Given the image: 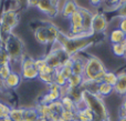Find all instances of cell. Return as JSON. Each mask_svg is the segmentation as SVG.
I'll use <instances>...</instances> for the list:
<instances>
[{"instance_id":"obj_29","label":"cell","mask_w":126,"mask_h":121,"mask_svg":"<svg viewBox=\"0 0 126 121\" xmlns=\"http://www.w3.org/2000/svg\"><path fill=\"white\" fill-rule=\"evenodd\" d=\"M47 66H48V63H47V60H46V58H44V57L37 58V59L34 60V68L37 69L39 72L43 70Z\"/></svg>"},{"instance_id":"obj_31","label":"cell","mask_w":126,"mask_h":121,"mask_svg":"<svg viewBox=\"0 0 126 121\" xmlns=\"http://www.w3.org/2000/svg\"><path fill=\"white\" fill-rule=\"evenodd\" d=\"M48 96L51 99V101H57V100L61 99V95H60V90H51V89H48Z\"/></svg>"},{"instance_id":"obj_32","label":"cell","mask_w":126,"mask_h":121,"mask_svg":"<svg viewBox=\"0 0 126 121\" xmlns=\"http://www.w3.org/2000/svg\"><path fill=\"white\" fill-rule=\"evenodd\" d=\"M117 16L120 18H126V0H123L120 8L117 9Z\"/></svg>"},{"instance_id":"obj_13","label":"cell","mask_w":126,"mask_h":121,"mask_svg":"<svg viewBox=\"0 0 126 121\" xmlns=\"http://www.w3.org/2000/svg\"><path fill=\"white\" fill-rule=\"evenodd\" d=\"M114 92L118 96L126 95V71L117 73V82L114 86Z\"/></svg>"},{"instance_id":"obj_43","label":"cell","mask_w":126,"mask_h":121,"mask_svg":"<svg viewBox=\"0 0 126 121\" xmlns=\"http://www.w3.org/2000/svg\"><path fill=\"white\" fill-rule=\"evenodd\" d=\"M123 58H124V59L126 60V53H125V55H124V57H123Z\"/></svg>"},{"instance_id":"obj_34","label":"cell","mask_w":126,"mask_h":121,"mask_svg":"<svg viewBox=\"0 0 126 121\" xmlns=\"http://www.w3.org/2000/svg\"><path fill=\"white\" fill-rule=\"evenodd\" d=\"M118 28L126 35V18H120V22H118Z\"/></svg>"},{"instance_id":"obj_28","label":"cell","mask_w":126,"mask_h":121,"mask_svg":"<svg viewBox=\"0 0 126 121\" xmlns=\"http://www.w3.org/2000/svg\"><path fill=\"white\" fill-rule=\"evenodd\" d=\"M60 118H62V119L65 120V121H73V120L76 119V111L65 110V109H63Z\"/></svg>"},{"instance_id":"obj_11","label":"cell","mask_w":126,"mask_h":121,"mask_svg":"<svg viewBox=\"0 0 126 121\" xmlns=\"http://www.w3.org/2000/svg\"><path fill=\"white\" fill-rule=\"evenodd\" d=\"M21 82H22L21 75L12 71V72L9 75V77L4 80V88H6V91L17 89L18 87L21 84Z\"/></svg>"},{"instance_id":"obj_36","label":"cell","mask_w":126,"mask_h":121,"mask_svg":"<svg viewBox=\"0 0 126 121\" xmlns=\"http://www.w3.org/2000/svg\"><path fill=\"white\" fill-rule=\"evenodd\" d=\"M39 0H27V7H37Z\"/></svg>"},{"instance_id":"obj_5","label":"cell","mask_w":126,"mask_h":121,"mask_svg":"<svg viewBox=\"0 0 126 121\" xmlns=\"http://www.w3.org/2000/svg\"><path fill=\"white\" fill-rule=\"evenodd\" d=\"M2 48L7 51L10 61H18L21 60V58L24 55V43L21 39L19 38V36H17L16 33H11L8 36L6 40H4Z\"/></svg>"},{"instance_id":"obj_17","label":"cell","mask_w":126,"mask_h":121,"mask_svg":"<svg viewBox=\"0 0 126 121\" xmlns=\"http://www.w3.org/2000/svg\"><path fill=\"white\" fill-rule=\"evenodd\" d=\"M38 117H39V115L37 112L35 107H24L23 121H35Z\"/></svg>"},{"instance_id":"obj_41","label":"cell","mask_w":126,"mask_h":121,"mask_svg":"<svg viewBox=\"0 0 126 121\" xmlns=\"http://www.w3.org/2000/svg\"><path fill=\"white\" fill-rule=\"evenodd\" d=\"M59 118H60V117H59ZM59 118H55V119H53L52 121H60V120H59Z\"/></svg>"},{"instance_id":"obj_22","label":"cell","mask_w":126,"mask_h":121,"mask_svg":"<svg viewBox=\"0 0 126 121\" xmlns=\"http://www.w3.org/2000/svg\"><path fill=\"white\" fill-rule=\"evenodd\" d=\"M60 100H61V102H62V104H63V108H64L65 110L76 111L75 102L73 101V99H72L70 96H64V97H62Z\"/></svg>"},{"instance_id":"obj_2","label":"cell","mask_w":126,"mask_h":121,"mask_svg":"<svg viewBox=\"0 0 126 121\" xmlns=\"http://www.w3.org/2000/svg\"><path fill=\"white\" fill-rule=\"evenodd\" d=\"M82 99L94 115V121H109V111L102 97L95 92L82 90Z\"/></svg>"},{"instance_id":"obj_38","label":"cell","mask_w":126,"mask_h":121,"mask_svg":"<svg viewBox=\"0 0 126 121\" xmlns=\"http://www.w3.org/2000/svg\"><path fill=\"white\" fill-rule=\"evenodd\" d=\"M121 108L124 109V110L126 111V97L123 99V102H122V106H121Z\"/></svg>"},{"instance_id":"obj_35","label":"cell","mask_w":126,"mask_h":121,"mask_svg":"<svg viewBox=\"0 0 126 121\" xmlns=\"http://www.w3.org/2000/svg\"><path fill=\"white\" fill-rule=\"evenodd\" d=\"M103 1L104 0H89V3L93 7H100V6H102Z\"/></svg>"},{"instance_id":"obj_15","label":"cell","mask_w":126,"mask_h":121,"mask_svg":"<svg viewBox=\"0 0 126 121\" xmlns=\"http://www.w3.org/2000/svg\"><path fill=\"white\" fill-rule=\"evenodd\" d=\"M20 75H21L22 80H26V81H32V80L38 79V77H39V71H38L34 67H30V68L22 69Z\"/></svg>"},{"instance_id":"obj_18","label":"cell","mask_w":126,"mask_h":121,"mask_svg":"<svg viewBox=\"0 0 126 121\" xmlns=\"http://www.w3.org/2000/svg\"><path fill=\"white\" fill-rule=\"evenodd\" d=\"M83 80H84L83 76L72 73V76L67 79V87L69 88H81L83 83Z\"/></svg>"},{"instance_id":"obj_37","label":"cell","mask_w":126,"mask_h":121,"mask_svg":"<svg viewBox=\"0 0 126 121\" xmlns=\"http://www.w3.org/2000/svg\"><path fill=\"white\" fill-rule=\"evenodd\" d=\"M0 92H6V88H4V81L0 77Z\"/></svg>"},{"instance_id":"obj_19","label":"cell","mask_w":126,"mask_h":121,"mask_svg":"<svg viewBox=\"0 0 126 121\" xmlns=\"http://www.w3.org/2000/svg\"><path fill=\"white\" fill-rule=\"evenodd\" d=\"M23 111L24 107H12L9 117L13 121H23Z\"/></svg>"},{"instance_id":"obj_27","label":"cell","mask_w":126,"mask_h":121,"mask_svg":"<svg viewBox=\"0 0 126 121\" xmlns=\"http://www.w3.org/2000/svg\"><path fill=\"white\" fill-rule=\"evenodd\" d=\"M11 72H12V69H11L10 62H9V63H3L0 66V77H1V79L3 80V81L9 77V75H10Z\"/></svg>"},{"instance_id":"obj_23","label":"cell","mask_w":126,"mask_h":121,"mask_svg":"<svg viewBox=\"0 0 126 121\" xmlns=\"http://www.w3.org/2000/svg\"><path fill=\"white\" fill-rule=\"evenodd\" d=\"M111 48L113 55L116 57H124V55L126 53V47L123 42L122 43H113Z\"/></svg>"},{"instance_id":"obj_21","label":"cell","mask_w":126,"mask_h":121,"mask_svg":"<svg viewBox=\"0 0 126 121\" xmlns=\"http://www.w3.org/2000/svg\"><path fill=\"white\" fill-rule=\"evenodd\" d=\"M102 82H105V83H109L111 86H115L116 82H117V73H115L114 71H109L107 70L105 72L104 77L102 79Z\"/></svg>"},{"instance_id":"obj_10","label":"cell","mask_w":126,"mask_h":121,"mask_svg":"<svg viewBox=\"0 0 126 121\" xmlns=\"http://www.w3.org/2000/svg\"><path fill=\"white\" fill-rule=\"evenodd\" d=\"M38 21H39V23L35 27H33V37L38 43L42 44V46H48L49 41L46 21H42V20H38Z\"/></svg>"},{"instance_id":"obj_40","label":"cell","mask_w":126,"mask_h":121,"mask_svg":"<svg viewBox=\"0 0 126 121\" xmlns=\"http://www.w3.org/2000/svg\"><path fill=\"white\" fill-rule=\"evenodd\" d=\"M2 121H13V120L11 119V118H10V117H9V116H8V117L3 118V119H2Z\"/></svg>"},{"instance_id":"obj_39","label":"cell","mask_w":126,"mask_h":121,"mask_svg":"<svg viewBox=\"0 0 126 121\" xmlns=\"http://www.w3.org/2000/svg\"><path fill=\"white\" fill-rule=\"evenodd\" d=\"M35 121H48V120H47L44 117H41V116H39V117L35 119Z\"/></svg>"},{"instance_id":"obj_16","label":"cell","mask_w":126,"mask_h":121,"mask_svg":"<svg viewBox=\"0 0 126 121\" xmlns=\"http://www.w3.org/2000/svg\"><path fill=\"white\" fill-rule=\"evenodd\" d=\"M114 92V87L111 86L109 83H105V82H100L97 84V88H96V92L100 97L104 98V97H109L112 93Z\"/></svg>"},{"instance_id":"obj_33","label":"cell","mask_w":126,"mask_h":121,"mask_svg":"<svg viewBox=\"0 0 126 121\" xmlns=\"http://www.w3.org/2000/svg\"><path fill=\"white\" fill-rule=\"evenodd\" d=\"M59 71L61 72V75H62L66 80L69 79V78L72 76V73H73V72H72V68H69V67H62V68L60 69Z\"/></svg>"},{"instance_id":"obj_7","label":"cell","mask_w":126,"mask_h":121,"mask_svg":"<svg viewBox=\"0 0 126 121\" xmlns=\"http://www.w3.org/2000/svg\"><path fill=\"white\" fill-rule=\"evenodd\" d=\"M109 19L104 12H94L92 19V32L93 35H102L109 28Z\"/></svg>"},{"instance_id":"obj_30","label":"cell","mask_w":126,"mask_h":121,"mask_svg":"<svg viewBox=\"0 0 126 121\" xmlns=\"http://www.w3.org/2000/svg\"><path fill=\"white\" fill-rule=\"evenodd\" d=\"M54 82L55 83H58L60 87H64L67 84V80L65 79L64 77L61 75V72H60L59 70L55 71V75H54Z\"/></svg>"},{"instance_id":"obj_24","label":"cell","mask_w":126,"mask_h":121,"mask_svg":"<svg viewBox=\"0 0 126 121\" xmlns=\"http://www.w3.org/2000/svg\"><path fill=\"white\" fill-rule=\"evenodd\" d=\"M35 109H37V112L39 116L41 117H44L47 120H48V117L51 115L50 108H49L48 104H42V103H37L35 104Z\"/></svg>"},{"instance_id":"obj_1","label":"cell","mask_w":126,"mask_h":121,"mask_svg":"<svg viewBox=\"0 0 126 121\" xmlns=\"http://www.w3.org/2000/svg\"><path fill=\"white\" fill-rule=\"evenodd\" d=\"M58 41L61 43L65 53L70 57L76 55V53L83 52L85 49L90 48L94 44L93 36L92 37H70L62 31L59 35Z\"/></svg>"},{"instance_id":"obj_45","label":"cell","mask_w":126,"mask_h":121,"mask_svg":"<svg viewBox=\"0 0 126 121\" xmlns=\"http://www.w3.org/2000/svg\"><path fill=\"white\" fill-rule=\"evenodd\" d=\"M0 121H2V119H0Z\"/></svg>"},{"instance_id":"obj_25","label":"cell","mask_w":126,"mask_h":121,"mask_svg":"<svg viewBox=\"0 0 126 121\" xmlns=\"http://www.w3.org/2000/svg\"><path fill=\"white\" fill-rule=\"evenodd\" d=\"M54 75H55V72L54 73H39L38 79L48 87L54 82Z\"/></svg>"},{"instance_id":"obj_42","label":"cell","mask_w":126,"mask_h":121,"mask_svg":"<svg viewBox=\"0 0 126 121\" xmlns=\"http://www.w3.org/2000/svg\"><path fill=\"white\" fill-rule=\"evenodd\" d=\"M123 43L125 44V47H126V37H125V40H124V42H123Z\"/></svg>"},{"instance_id":"obj_6","label":"cell","mask_w":126,"mask_h":121,"mask_svg":"<svg viewBox=\"0 0 126 121\" xmlns=\"http://www.w3.org/2000/svg\"><path fill=\"white\" fill-rule=\"evenodd\" d=\"M69 57L70 56H67L63 49L62 50H59V51H49V52L44 56L48 66H50L51 68H53L54 70H60V69L62 68L63 62Z\"/></svg>"},{"instance_id":"obj_9","label":"cell","mask_w":126,"mask_h":121,"mask_svg":"<svg viewBox=\"0 0 126 121\" xmlns=\"http://www.w3.org/2000/svg\"><path fill=\"white\" fill-rule=\"evenodd\" d=\"M79 12L82 17V23H83V31L84 33L89 36H94L92 32V19H93V13L89 8L79 6Z\"/></svg>"},{"instance_id":"obj_14","label":"cell","mask_w":126,"mask_h":121,"mask_svg":"<svg viewBox=\"0 0 126 121\" xmlns=\"http://www.w3.org/2000/svg\"><path fill=\"white\" fill-rule=\"evenodd\" d=\"M125 37H126V35L120 28H114L113 30H111V32H110L109 39H110V41H111L112 44L113 43H122V42H124Z\"/></svg>"},{"instance_id":"obj_4","label":"cell","mask_w":126,"mask_h":121,"mask_svg":"<svg viewBox=\"0 0 126 121\" xmlns=\"http://www.w3.org/2000/svg\"><path fill=\"white\" fill-rule=\"evenodd\" d=\"M20 15L15 10H3L0 16V40L3 44L4 40L9 35L12 33V30L19 24Z\"/></svg>"},{"instance_id":"obj_20","label":"cell","mask_w":126,"mask_h":121,"mask_svg":"<svg viewBox=\"0 0 126 121\" xmlns=\"http://www.w3.org/2000/svg\"><path fill=\"white\" fill-rule=\"evenodd\" d=\"M49 108H50V111L51 113L55 116V117H60L63 111V104L61 102V100H57V101H53L49 104Z\"/></svg>"},{"instance_id":"obj_8","label":"cell","mask_w":126,"mask_h":121,"mask_svg":"<svg viewBox=\"0 0 126 121\" xmlns=\"http://www.w3.org/2000/svg\"><path fill=\"white\" fill-rule=\"evenodd\" d=\"M35 8L49 18H55L58 15H60L57 8L55 0H39Z\"/></svg>"},{"instance_id":"obj_12","label":"cell","mask_w":126,"mask_h":121,"mask_svg":"<svg viewBox=\"0 0 126 121\" xmlns=\"http://www.w3.org/2000/svg\"><path fill=\"white\" fill-rule=\"evenodd\" d=\"M79 9V2L78 0H66L64 3V7H63L62 11H61V17L64 18V19H67L73 15L75 11H78Z\"/></svg>"},{"instance_id":"obj_44","label":"cell","mask_w":126,"mask_h":121,"mask_svg":"<svg viewBox=\"0 0 126 121\" xmlns=\"http://www.w3.org/2000/svg\"><path fill=\"white\" fill-rule=\"evenodd\" d=\"M73 121H79V120H78V119H75V120H73Z\"/></svg>"},{"instance_id":"obj_26","label":"cell","mask_w":126,"mask_h":121,"mask_svg":"<svg viewBox=\"0 0 126 121\" xmlns=\"http://www.w3.org/2000/svg\"><path fill=\"white\" fill-rule=\"evenodd\" d=\"M12 107L10 104H8L7 102L0 100V119H3V118L8 117L10 115V110Z\"/></svg>"},{"instance_id":"obj_3","label":"cell","mask_w":126,"mask_h":121,"mask_svg":"<svg viewBox=\"0 0 126 121\" xmlns=\"http://www.w3.org/2000/svg\"><path fill=\"white\" fill-rule=\"evenodd\" d=\"M106 71V66L100 58L96 57V56H89L87 61L85 63L83 78L85 80L95 81L100 83V82H102V79Z\"/></svg>"}]
</instances>
